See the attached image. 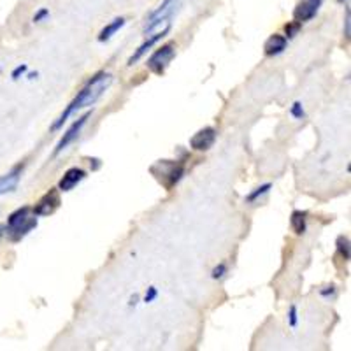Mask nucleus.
Returning <instances> with one entry per match:
<instances>
[{
    "label": "nucleus",
    "mask_w": 351,
    "mask_h": 351,
    "mask_svg": "<svg viewBox=\"0 0 351 351\" xmlns=\"http://www.w3.org/2000/svg\"><path fill=\"white\" fill-rule=\"evenodd\" d=\"M111 83H112V76L111 74H108V72H99V74H95L92 80L84 84L83 90L77 92V95L74 97V100H72L71 104L65 108V111L62 112L60 118L51 125V130H58V128L64 127L65 121H67L76 111H81V109L90 108V106L95 104L97 100L102 97V93L111 86Z\"/></svg>",
    "instance_id": "nucleus-1"
},
{
    "label": "nucleus",
    "mask_w": 351,
    "mask_h": 351,
    "mask_svg": "<svg viewBox=\"0 0 351 351\" xmlns=\"http://www.w3.org/2000/svg\"><path fill=\"white\" fill-rule=\"evenodd\" d=\"M152 174L155 176L160 184H164L165 190H172L176 184L183 180L184 176V164L178 160H160L152 165Z\"/></svg>",
    "instance_id": "nucleus-2"
},
{
    "label": "nucleus",
    "mask_w": 351,
    "mask_h": 351,
    "mask_svg": "<svg viewBox=\"0 0 351 351\" xmlns=\"http://www.w3.org/2000/svg\"><path fill=\"white\" fill-rule=\"evenodd\" d=\"M176 56V44H165L162 48L156 49L148 60V67L152 69L155 74H164L165 69L169 67V64L172 62V58Z\"/></svg>",
    "instance_id": "nucleus-3"
},
{
    "label": "nucleus",
    "mask_w": 351,
    "mask_h": 351,
    "mask_svg": "<svg viewBox=\"0 0 351 351\" xmlns=\"http://www.w3.org/2000/svg\"><path fill=\"white\" fill-rule=\"evenodd\" d=\"M62 199H60V190L58 188H51L48 193H44L40 197L39 202L34 206L32 213L36 216H49L56 211V209L60 208Z\"/></svg>",
    "instance_id": "nucleus-4"
},
{
    "label": "nucleus",
    "mask_w": 351,
    "mask_h": 351,
    "mask_svg": "<svg viewBox=\"0 0 351 351\" xmlns=\"http://www.w3.org/2000/svg\"><path fill=\"white\" fill-rule=\"evenodd\" d=\"M90 116H92V111L84 112V114L81 116V118H77V120L74 121V123H72L71 127H69V130L65 132L64 137H62V139L58 141V144H56V148H55V152H53V155H60V153L64 152V149H67L69 144H72V143H74V141L77 139V136H80V132L83 130V127H84V125H86V121L90 120Z\"/></svg>",
    "instance_id": "nucleus-5"
},
{
    "label": "nucleus",
    "mask_w": 351,
    "mask_h": 351,
    "mask_svg": "<svg viewBox=\"0 0 351 351\" xmlns=\"http://www.w3.org/2000/svg\"><path fill=\"white\" fill-rule=\"evenodd\" d=\"M324 0H299V4L293 9V20L299 23H307L318 14Z\"/></svg>",
    "instance_id": "nucleus-6"
},
{
    "label": "nucleus",
    "mask_w": 351,
    "mask_h": 351,
    "mask_svg": "<svg viewBox=\"0 0 351 351\" xmlns=\"http://www.w3.org/2000/svg\"><path fill=\"white\" fill-rule=\"evenodd\" d=\"M216 143V130L213 127H206L199 130L195 136L190 139V148L195 152H208Z\"/></svg>",
    "instance_id": "nucleus-7"
},
{
    "label": "nucleus",
    "mask_w": 351,
    "mask_h": 351,
    "mask_svg": "<svg viewBox=\"0 0 351 351\" xmlns=\"http://www.w3.org/2000/svg\"><path fill=\"white\" fill-rule=\"evenodd\" d=\"M23 169H25V164L21 162V164L14 165L8 174L0 176V197L16 190L18 184H20L21 174H23Z\"/></svg>",
    "instance_id": "nucleus-8"
},
{
    "label": "nucleus",
    "mask_w": 351,
    "mask_h": 351,
    "mask_svg": "<svg viewBox=\"0 0 351 351\" xmlns=\"http://www.w3.org/2000/svg\"><path fill=\"white\" fill-rule=\"evenodd\" d=\"M169 30H171V25H167V27H165L164 30H162V32L155 34V36L148 37V39L144 40V43L141 44L139 48L136 49V53H134V55H132L130 58H128V65H134V64H136V62H139L141 58H143V56L146 55V53H148L149 49H152L156 43H158V40H162L165 36H167Z\"/></svg>",
    "instance_id": "nucleus-9"
},
{
    "label": "nucleus",
    "mask_w": 351,
    "mask_h": 351,
    "mask_svg": "<svg viewBox=\"0 0 351 351\" xmlns=\"http://www.w3.org/2000/svg\"><path fill=\"white\" fill-rule=\"evenodd\" d=\"M84 178H86V171H83V169L80 167H71L64 174L60 183H58V190H60V192H71V190H74Z\"/></svg>",
    "instance_id": "nucleus-10"
},
{
    "label": "nucleus",
    "mask_w": 351,
    "mask_h": 351,
    "mask_svg": "<svg viewBox=\"0 0 351 351\" xmlns=\"http://www.w3.org/2000/svg\"><path fill=\"white\" fill-rule=\"evenodd\" d=\"M287 46H288L287 37L281 36V34H274V36H271L267 40H265V44H263V51H265V55L267 56H278L287 49Z\"/></svg>",
    "instance_id": "nucleus-11"
},
{
    "label": "nucleus",
    "mask_w": 351,
    "mask_h": 351,
    "mask_svg": "<svg viewBox=\"0 0 351 351\" xmlns=\"http://www.w3.org/2000/svg\"><path fill=\"white\" fill-rule=\"evenodd\" d=\"M36 227H37V216L36 215L28 216L23 223L18 225V227L12 228V230H9L8 236H9V239L16 243V241H21L25 236H28V234H30V232H32Z\"/></svg>",
    "instance_id": "nucleus-12"
},
{
    "label": "nucleus",
    "mask_w": 351,
    "mask_h": 351,
    "mask_svg": "<svg viewBox=\"0 0 351 351\" xmlns=\"http://www.w3.org/2000/svg\"><path fill=\"white\" fill-rule=\"evenodd\" d=\"M125 23H127V21H125V18H116V20H112L111 23L106 25V27L100 30L99 37H97V39H99V43H108L109 39H112V36H114V34L120 30V28H123Z\"/></svg>",
    "instance_id": "nucleus-13"
},
{
    "label": "nucleus",
    "mask_w": 351,
    "mask_h": 351,
    "mask_svg": "<svg viewBox=\"0 0 351 351\" xmlns=\"http://www.w3.org/2000/svg\"><path fill=\"white\" fill-rule=\"evenodd\" d=\"M30 213H32V209L28 208V206H23V208L16 209L14 213H11L8 218V223H5V230H12V228H16L18 225H21L25 221V219L30 216Z\"/></svg>",
    "instance_id": "nucleus-14"
},
{
    "label": "nucleus",
    "mask_w": 351,
    "mask_h": 351,
    "mask_svg": "<svg viewBox=\"0 0 351 351\" xmlns=\"http://www.w3.org/2000/svg\"><path fill=\"white\" fill-rule=\"evenodd\" d=\"M307 227V213L306 211H293L291 213V228L297 236H302Z\"/></svg>",
    "instance_id": "nucleus-15"
},
{
    "label": "nucleus",
    "mask_w": 351,
    "mask_h": 351,
    "mask_svg": "<svg viewBox=\"0 0 351 351\" xmlns=\"http://www.w3.org/2000/svg\"><path fill=\"white\" fill-rule=\"evenodd\" d=\"M271 188H272V184L271 183H265V184H262V186H258V188H255V190H253L252 193H250V195L246 197V202L247 204H255L256 200L258 199H262L263 195H267L269 192H271Z\"/></svg>",
    "instance_id": "nucleus-16"
},
{
    "label": "nucleus",
    "mask_w": 351,
    "mask_h": 351,
    "mask_svg": "<svg viewBox=\"0 0 351 351\" xmlns=\"http://www.w3.org/2000/svg\"><path fill=\"white\" fill-rule=\"evenodd\" d=\"M337 252H339V255L343 256L344 262L350 260V239H348L346 236L337 237Z\"/></svg>",
    "instance_id": "nucleus-17"
},
{
    "label": "nucleus",
    "mask_w": 351,
    "mask_h": 351,
    "mask_svg": "<svg viewBox=\"0 0 351 351\" xmlns=\"http://www.w3.org/2000/svg\"><path fill=\"white\" fill-rule=\"evenodd\" d=\"M300 27H302V23H299V21H291V23H288L287 27H285V32H287V39H291V37H295L297 34H299Z\"/></svg>",
    "instance_id": "nucleus-18"
},
{
    "label": "nucleus",
    "mask_w": 351,
    "mask_h": 351,
    "mask_svg": "<svg viewBox=\"0 0 351 351\" xmlns=\"http://www.w3.org/2000/svg\"><path fill=\"white\" fill-rule=\"evenodd\" d=\"M172 2H174V0H164V2H162V4H160L158 8H156L155 11L152 12V14H149L148 21H149V20H153V18L160 16V14H164V12H167V9L171 8V5H172Z\"/></svg>",
    "instance_id": "nucleus-19"
},
{
    "label": "nucleus",
    "mask_w": 351,
    "mask_h": 351,
    "mask_svg": "<svg viewBox=\"0 0 351 351\" xmlns=\"http://www.w3.org/2000/svg\"><path fill=\"white\" fill-rule=\"evenodd\" d=\"M290 112H291V116H293V118H297V120H304V118H306V112H304V106H302V102H299V100H297V102H293Z\"/></svg>",
    "instance_id": "nucleus-20"
},
{
    "label": "nucleus",
    "mask_w": 351,
    "mask_h": 351,
    "mask_svg": "<svg viewBox=\"0 0 351 351\" xmlns=\"http://www.w3.org/2000/svg\"><path fill=\"white\" fill-rule=\"evenodd\" d=\"M297 324H299V315H297V306H290L288 309V325L291 328H295Z\"/></svg>",
    "instance_id": "nucleus-21"
},
{
    "label": "nucleus",
    "mask_w": 351,
    "mask_h": 351,
    "mask_svg": "<svg viewBox=\"0 0 351 351\" xmlns=\"http://www.w3.org/2000/svg\"><path fill=\"white\" fill-rule=\"evenodd\" d=\"M227 265H225V263H218V265H216L215 269H213V272H211V276H213V280H221V278H223L225 274H227Z\"/></svg>",
    "instance_id": "nucleus-22"
},
{
    "label": "nucleus",
    "mask_w": 351,
    "mask_h": 351,
    "mask_svg": "<svg viewBox=\"0 0 351 351\" xmlns=\"http://www.w3.org/2000/svg\"><path fill=\"white\" fill-rule=\"evenodd\" d=\"M27 71H28L27 64L18 65V67L11 72V77H12V80H14V81H18L21 76H25V74H27Z\"/></svg>",
    "instance_id": "nucleus-23"
},
{
    "label": "nucleus",
    "mask_w": 351,
    "mask_h": 351,
    "mask_svg": "<svg viewBox=\"0 0 351 351\" xmlns=\"http://www.w3.org/2000/svg\"><path fill=\"white\" fill-rule=\"evenodd\" d=\"M156 297H158V290H156L155 287H149V288H148V291H146V293H144L143 302L149 304V302H153V300H155Z\"/></svg>",
    "instance_id": "nucleus-24"
},
{
    "label": "nucleus",
    "mask_w": 351,
    "mask_h": 351,
    "mask_svg": "<svg viewBox=\"0 0 351 351\" xmlns=\"http://www.w3.org/2000/svg\"><path fill=\"white\" fill-rule=\"evenodd\" d=\"M48 16H49L48 9H46V8L39 9V11H37L36 14H34V23H40V21H44Z\"/></svg>",
    "instance_id": "nucleus-25"
},
{
    "label": "nucleus",
    "mask_w": 351,
    "mask_h": 351,
    "mask_svg": "<svg viewBox=\"0 0 351 351\" xmlns=\"http://www.w3.org/2000/svg\"><path fill=\"white\" fill-rule=\"evenodd\" d=\"M350 34H351V11L346 9V18H344V36L350 39Z\"/></svg>",
    "instance_id": "nucleus-26"
},
{
    "label": "nucleus",
    "mask_w": 351,
    "mask_h": 351,
    "mask_svg": "<svg viewBox=\"0 0 351 351\" xmlns=\"http://www.w3.org/2000/svg\"><path fill=\"white\" fill-rule=\"evenodd\" d=\"M319 295L325 297V299H327V297L335 295V287L334 285H328V287H325L324 290H319Z\"/></svg>",
    "instance_id": "nucleus-27"
},
{
    "label": "nucleus",
    "mask_w": 351,
    "mask_h": 351,
    "mask_svg": "<svg viewBox=\"0 0 351 351\" xmlns=\"http://www.w3.org/2000/svg\"><path fill=\"white\" fill-rule=\"evenodd\" d=\"M37 77V72H30V74H28V80H36Z\"/></svg>",
    "instance_id": "nucleus-28"
},
{
    "label": "nucleus",
    "mask_w": 351,
    "mask_h": 351,
    "mask_svg": "<svg viewBox=\"0 0 351 351\" xmlns=\"http://www.w3.org/2000/svg\"><path fill=\"white\" fill-rule=\"evenodd\" d=\"M341 2H344V0H341Z\"/></svg>",
    "instance_id": "nucleus-29"
}]
</instances>
